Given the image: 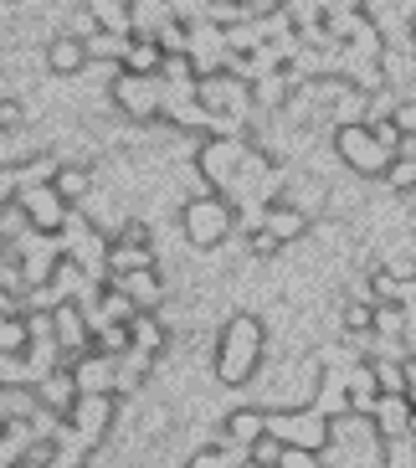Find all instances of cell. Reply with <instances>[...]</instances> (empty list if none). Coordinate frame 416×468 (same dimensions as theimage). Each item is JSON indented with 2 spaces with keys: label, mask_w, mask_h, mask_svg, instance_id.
Instances as JSON below:
<instances>
[{
  "label": "cell",
  "mask_w": 416,
  "mask_h": 468,
  "mask_svg": "<svg viewBox=\"0 0 416 468\" xmlns=\"http://www.w3.org/2000/svg\"><path fill=\"white\" fill-rule=\"evenodd\" d=\"M36 407H42V401H36V386L31 381H5L0 386V417H5V422H31Z\"/></svg>",
  "instance_id": "obj_21"
},
{
  "label": "cell",
  "mask_w": 416,
  "mask_h": 468,
  "mask_svg": "<svg viewBox=\"0 0 416 468\" xmlns=\"http://www.w3.org/2000/svg\"><path fill=\"white\" fill-rule=\"evenodd\" d=\"M370 422H375L380 438H396V432H406V422H411V401L406 397H380L375 412H370Z\"/></svg>",
  "instance_id": "obj_26"
},
{
  "label": "cell",
  "mask_w": 416,
  "mask_h": 468,
  "mask_svg": "<svg viewBox=\"0 0 416 468\" xmlns=\"http://www.w3.org/2000/svg\"><path fill=\"white\" fill-rule=\"evenodd\" d=\"M52 191L68 201V207H83L88 196L98 191V170H93V160H62L57 165V176H52Z\"/></svg>",
  "instance_id": "obj_15"
},
{
  "label": "cell",
  "mask_w": 416,
  "mask_h": 468,
  "mask_svg": "<svg viewBox=\"0 0 416 468\" xmlns=\"http://www.w3.org/2000/svg\"><path fill=\"white\" fill-rule=\"evenodd\" d=\"M26 232H36V227L26 221V211H21V201H5V207H0V248L11 252L16 242L26 237Z\"/></svg>",
  "instance_id": "obj_28"
},
{
  "label": "cell",
  "mask_w": 416,
  "mask_h": 468,
  "mask_svg": "<svg viewBox=\"0 0 416 468\" xmlns=\"http://www.w3.org/2000/svg\"><path fill=\"white\" fill-rule=\"evenodd\" d=\"M329 5H334V0H283V11H288L293 27H314V21H324Z\"/></svg>",
  "instance_id": "obj_34"
},
{
  "label": "cell",
  "mask_w": 416,
  "mask_h": 468,
  "mask_svg": "<svg viewBox=\"0 0 416 468\" xmlns=\"http://www.w3.org/2000/svg\"><path fill=\"white\" fill-rule=\"evenodd\" d=\"M406 37H411V47H416V11H411V21H406Z\"/></svg>",
  "instance_id": "obj_42"
},
{
  "label": "cell",
  "mask_w": 416,
  "mask_h": 468,
  "mask_svg": "<svg viewBox=\"0 0 416 468\" xmlns=\"http://www.w3.org/2000/svg\"><path fill=\"white\" fill-rule=\"evenodd\" d=\"M267 366V324L263 314H252V309H236V314L222 319V330L211 340V376L232 391L252 386L263 376Z\"/></svg>",
  "instance_id": "obj_1"
},
{
  "label": "cell",
  "mask_w": 416,
  "mask_h": 468,
  "mask_svg": "<svg viewBox=\"0 0 416 468\" xmlns=\"http://www.w3.org/2000/svg\"><path fill=\"white\" fill-rule=\"evenodd\" d=\"M0 252H5V248H0Z\"/></svg>",
  "instance_id": "obj_45"
},
{
  "label": "cell",
  "mask_w": 416,
  "mask_h": 468,
  "mask_svg": "<svg viewBox=\"0 0 416 468\" xmlns=\"http://www.w3.org/2000/svg\"><path fill=\"white\" fill-rule=\"evenodd\" d=\"M88 16L98 21V31H119V37H134V16H129V0H83Z\"/></svg>",
  "instance_id": "obj_24"
},
{
  "label": "cell",
  "mask_w": 416,
  "mask_h": 468,
  "mask_svg": "<svg viewBox=\"0 0 416 468\" xmlns=\"http://www.w3.org/2000/svg\"><path fill=\"white\" fill-rule=\"evenodd\" d=\"M129 16H134V37H160L175 21L170 0H129Z\"/></svg>",
  "instance_id": "obj_22"
},
{
  "label": "cell",
  "mask_w": 416,
  "mask_h": 468,
  "mask_svg": "<svg viewBox=\"0 0 416 468\" xmlns=\"http://www.w3.org/2000/svg\"><path fill=\"white\" fill-rule=\"evenodd\" d=\"M170 340H175V330L165 324V314H160V309H154V314H134V319H129V345H134V350H144L150 360L165 356Z\"/></svg>",
  "instance_id": "obj_18"
},
{
  "label": "cell",
  "mask_w": 416,
  "mask_h": 468,
  "mask_svg": "<svg viewBox=\"0 0 416 468\" xmlns=\"http://www.w3.org/2000/svg\"><path fill=\"white\" fill-rule=\"evenodd\" d=\"M139 268H160L154 242H124V237H109V278L139 273Z\"/></svg>",
  "instance_id": "obj_20"
},
{
  "label": "cell",
  "mask_w": 416,
  "mask_h": 468,
  "mask_svg": "<svg viewBox=\"0 0 416 468\" xmlns=\"http://www.w3.org/2000/svg\"><path fill=\"white\" fill-rule=\"evenodd\" d=\"M124 47H129V37H119V31H93V37H88V62L119 68V62H124Z\"/></svg>",
  "instance_id": "obj_27"
},
{
  "label": "cell",
  "mask_w": 416,
  "mask_h": 468,
  "mask_svg": "<svg viewBox=\"0 0 416 468\" xmlns=\"http://www.w3.org/2000/svg\"><path fill=\"white\" fill-rule=\"evenodd\" d=\"M386 186L396 196H416V154H396L386 170Z\"/></svg>",
  "instance_id": "obj_31"
},
{
  "label": "cell",
  "mask_w": 416,
  "mask_h": 468,
  "mask_svg": "<svg viewBox=\"0 0 416 468\" xmlns=\"http://www.w3.org/2000/svg\"><path fill=\"white\" fill-rule=\"evenodd\" d=\"M390 119L401 124L406 139H416V98H396V109H390Z\"/></svg>",
  "instance_id": "obj_38"
},
{
  "label": "cell",
  "mask_w": 416,
  "mask_h": 468,
  "mask_svg": "<svg viewBox=\"0 0 416 468\" xmlns=\"http://www.w3.org/2000/svg\"><path fill=\"white\" fill-rule=\"evenodd\" d=\"M31 330H26V314H0V356H26Z\"/></svg>",
  "instance_id": "obj_29"
},
{
  "label": "cell",
  "mask_w": 416,
  "mask_h": 468,
  "mask_svg": "<svg viewBox=\"0 0 416 468\" xmlns=\"http://www.w3.org/2000/svg\"><path fill=\"white\" fill-rule=\"evenodd\" d=\"M247 154H252V134H206V139H195V180H201V191L226 196L232 180H236V170L247 165Z\"/></svg>",
  "instance_id": "obj_3"
},
{
  "label": "cell",
  "mask_w": 416,
  "mask_h": 468,
  "mask_svg": "<svg viewBox=\"0 0 416 468\" xmlns=\"http://www.w3.org/2000/svg\"><path fill=\"white\" fill-rule=\"evenodd\" d=\"M195 98H201V109L211 119H242V124H257V113H252V88L236 78V72H206L201 83H195Z\"/></svg>",
  "instance_id": "obj_7"
},
{
  "label": "cell",
  "mask_w": 416,
  "mask_h": 468,
  "mask_svg": "<svg viewBox=\"0 0 416 468\" xmlns=\"http://www.w3.org/2000/svg\"><path fill=\"white\" fill-rule=\"evenodd\" d=\"M283 453H288V448H283L277 438H257L247 448V463L252 468H277V463H283Z\"/></svg>",
  "instance_id": "obj_35"
},
{
  "label": "cell",
  "mask_w": 416,
  "mask_h": 468,
  "mask_svg": "<svg viewBox=\"0 0 416 468\" xmlns=\"http://www.w3.org/2000/svg\"><path fill=\"white\" fill-rule=\"evenodd\" d=\"M334 139V154H339V165L349 170V176H360V180H386L390 160L396 154L380 144V139L370 134V124H345V129H329Z\"/></svg>",
  "instance_id": "obj_5"
},
{
  "label": "cell",
  "mask_w": 416,
  "mask_h": 468,
  "mask_svg": "<svg viewBox=\"0 0 416 468\" xmlns=\"http://www.w3.org/2000/svg\"><path fill=\"white\" fill-rule=\"evenodd\" d=\"M0 5H21V0H0Z\"/></svg>",
  "instance_id": "obj_43"
},
{
  "label": "cell",
  "mask_w": 416,
  "mask_h": 468,
  "mask_svg": "<svg viewBox=\"0 0 416 468\" xmlns=\"http://www.w3.org/2000/svg\"><path fill=\"white\" fill-rule=\"evenodd\" d=\"M0 427H5V417H0Z\"/></svg>",
  "instance_id": "obj_44"
},
{
  "label": "cell",
  "mask_w": 416,
  "mask_h": 468,
  "mask_svg": "<svg viewBox=\"0 0 416 468\" xmlns=\"http://www.w3.org/2000/svg\"><path fill=\"white\" fill-rule=\"evenodd\" d=\"M267 438H277L283 448L324 453L329 448V417L314 412V407H273L267 412Z\"/></svg>",
  "instance_id": "obj_6"
},
{
  "label": "cell",
  "mask_w": 416,
  "mask_h": 468,
  "mask_svg": "<svg viewBox=\"0 0 416 468\" xmlns=\"http://www.w3.org/2000/svg\"><path fill=\"white\" fill-rule=\"evenodd\" d=\"M185 57H191L195 78H206V72H226V62H232V52H226V31L211 27V21H195Z\"/></svg>",
  "instance_id": "obj_11"
},
{
  "label": "cell",
  "mask_w": 416,
  "mask_h": 468,
  "mask_svg": "<svg viewBox=\"0 0 416 468\" xmlns=\"http://www.w3.org/2000/svg\"><path fill=\"white\" fill-rule=\"evenodd\" d=\"M0 314H26V309H21V293L5 289V283H0Z\"/></svg>",
  "instance_id": "obj_41"
},
{
  "label": "cell",
  "mask_w": 416,
  "mask_h": 468,
  "mask_svg": "<svg viewBox=\"0 0 416 468\" xmlns=\"http://www.w3.org/2000/svg\"><path fill=\"white\" fill-rule=\"evenodd\" d=\"M109 103L129 124H160V113H165V83H160V72H113Z\"/></svg>",
  "instance_id": "obj_4"
},
{
  "label": "cell",
  "mask_w": 416,
  "mask_h": 468,
  "mask_svg": "<svg viewBox=\"0 0 416 468\" xmlns=\"http://www.w3.org/2000/svg\"><path fill=\"white\" fill-rule=\"evenodd\" d=\"M72 381L83 397H119L113 386H119V356H103V350H83L78 360H68Z\"/></svg>",
  "instance_id": "obj_10"
},
{
  "label": "cell",
  "mask_w": 416,
  "mask_h": 468,
  "mask_svg": "<svg viewBox=\"0 0 416 468\" xmlns=\"http://www.w3.org/2000/svg\"><path fill=\"white\" fill-rule=\"evenodd\" d=\"M222 438L236 442V448H252L257 438H267V407H252V401L232 407V412L222 417Z\"/></svg>",
  "instance_id": "obj_17"
},
{
  "label": "cell",
  "mask_w": 416,
  "mask_h": 468,
  "mask_svg": "<svg viewBox=\"0 0 416 468\" xmlns=\"http://www.w3.org/2000/svg\"><path fill=\"white\" fill-rule=\"evenodd\" d=\"M236 11L252 16V21H267V16L283 11V0H236Z\"/></svg>",
  "instance_id": "obj_39"
},
{
  "label": "cell",
  "mask_w": 416,
  "mask_h": 468,
  "mask_svg": "<svg viewBox=\"0 0 416 468\" xmlns=\"http://www.w3.org/2000/svg\"><path fill=\"white\" fill-rule=\"evenodd\" d=\"M160 62H165V47L154 42V37H129L119 72H160Z\"/></svg>",
  "instance_id": "obj_25"
},
{
  "label": "cell",
  "mask_w": 416,
  "mask_h": 468,
  "mask_svg": "<svg viewBox=\"0 0 416 468\" xmlns=\"http://www.w3.org/2000/svg\"><path fill=\"white\" fill-rule=\"evenodd\" d=\"M181 237L191 252H216V248H232L236 237V211L226 196L216 191H195L181 201Z\"/></svg>",
  "instance_id": "obj_2"
},
{
  "label": "cell",
  "mask_w": 416,
  "mask_h": 468,
  "mask_svg": "<svg viewBox=\"0 0 416 468\" xmlns=\"http://www.w3.org/2000/svg\"><path fill=\"white\" fill-rule=\"evenodd\" d=\"M93 350H103V356H124L129 350V324H93Z\"/></svg>",
  "instance_id": "obj_32"
},
{
  "label": "cell",
  "mask_w": 416,
  "mask_h": 468,
  "mask_svg": "<svg viewBox=\"0 0 416 468\" xmlns=\"http://www.w3.org/2000/svg\"><path fill=\"white\" fill-rule=\"evenodd\" d=\"M31 124L26 98H0V134H21Z\"/></svg>",
  "instance_id": "obj_33"
},
{
  "label": "cell",
  "mask_w": 416,
  "mask_h": 468,
  "mask_svg": "<svg viewBox=\"0 0 416 468\" xmlns=\"http://www.w3.org/2000/svg\"><path fill=\"white\" fill-rule=\"evenodd\" d=\"M370 330L380 335V340H401L406 335V309L401 303H375L370 309Z\"/></svg>",
  "instance_id": "obj_30"
},
{
  "label": "cell",
  "mask_w": 416,
  "mask_h": 468,
  "mask_svg": "<svg viewBox=\"0 0 416 468\" xmlns=\"http://www.w3.org/2000/svg\"><path fill=\"white\" fill-rule=\"evenodd\" d=\"M16 201H21V211H26V221L36 227V232H52V237L62 232V227H68V217H72V207L52 191V180H42V186H21V196H16Z\"/></svg>",
  "instance_id": "obj_9"
},
{
  "label": "cell",
  "mask_w": 416,
  "mask_h": 468,
  "mask_svg": "<svg viewBox=\"0 0 416 468\" xmlns=\"http://www.w3.org/2000/svg\"><path fill=\"white\" fill-rule=\"evenodd\" d=\"M109 283L124 293L129 303H134L139 314H154V309H165V299H170V283H165V273H160V268H139V273L109 278Z\"/></svg>",
  "instance_id": "obj_12"
},
{
  "label": "cell",
  "mask_w": 416,
  "mask_h": 468,
  "mask_svg": "<svg viewBox=\"0 0 416 468\" xmlns=\"http://www.w3.org/2000/svg\"><path fill=\"white\" fill-rule=\"evenodd\" d=\"M31 442H36L31 422H5L0 427V468H21L31 453Z\"/></svg>",
  "instance_id": "obj_23"
},
{
  "label": "cell",
  "mask_w": 416,
  "mask_h": 468,
  "mask_svg": "<svg viewBox=\"0 0 416 468\" xmlns=\"http://www.w3.org/2000/svg\"><path fill=\"white\" fill-rule=\"evenodd\" d=\"M144 401V397H139ZM139 427H144V438H160V432H170V407H160V401H144L139 407Z\"/></svg>",
  "instance_id": "obj_36"
},
{
  "label": "cell",
  "mask_w": 416,
  "mask_h": 468,
  "mask_svg": "<svg viewBox=\"0 0 416 468\" xmlns=\"http://www.w3.org/2000/svg\"><path fill=\"white\" fill-rule=\"evenodd\" d=\"M247 88H252V113H257V119H267V113H283V109H288V98H293L288 68L263 72V78H252Z\"/></svg>",
  "instance_id": "obj_16"
},
{
  "label": "cell",
  "mask_w": 416,
  "mask_h": 468,
  "mask_svg": "<svg viewBox=\"0 0 416 468\" xmlns=\"http://www.w3.org/2000/svg\"><path fill=\"white\" fill-rule=\"evenodd\" d=\"M62 422H68L88 448H103L109 432H113V422H119V397H78Z\"/></svg>",
  "instance_id": "obj_8"
},
{
  "label": "cell",
  "mask_w": 416,
  "mask_h": 468,
  "mask_svg": "<svg viewBox=\"0 0 416 468\" xmlns=\"http://www.w3.org/2000/svg\"><path fill=\"white\" fill-rule=\"evenodd\" d=\"M277 468H324V458H319V453H308V448H288Z\"/></svg>",
  "instance_id": "obj_40"
},
{
  "label": "cell",
  "mask_w": 416,
  "mask_h": 468,
  "mask_svg": "<svg viewBox=\"0 0 416 468\" xmlns=\"http://www.w3.org/2000/svg\"><path fill=\"white\" fill-rule=\"evenodd\" d=\"M42 62H47L52 78L72 83V78H83V72H88V42H83V37H72V31H57L52 42H47Z\"/></svg>",
  "instance_id": "obj_13"
},
{
  "label": "cell",
  "mask_w": 416,
  "mask_h": 468,
  "mask_svg": "<svg viewBox=\"0 0 416 468\" xmlns=\"http://www.w3.org/2000/svg\"><path fill=\"white\" fill-rule=\"evenodd\" d=\"M370 134L375 139H380V144H386V150L390 154H396V150H401V124H396V119H390V113H375V119H370Z\"/></svg>",
  "instance_id": "obj_37"
},
{
  "label": "cell",
  "mask_w": 416,
  "mask_h": 468,
  "mask_svg": "<svg viewBox=\"0 0 416 468\" xmlns=\"http://www.w3.org/2000/svg\"><path fill=\"white\" fill-rule=\"evenodd\" d=\"M308 211L293 207V201H273V207H263V221H257V232H267L277 242V248H293L298 237H308Z\"/></svg>",
  "instance_id": "obj_14"
},
{
  "label": "cell",
  "mask_w": 416,
  "mask_h": 468,
  "mask_svg": "<svg viewBox=\"0 0 416 468\" xmlns=\"http://www.w3.org/2000/svg\"><path fill=\"white\" fill-rule=\"evenodd\" d=\"M31 386H36V401H42L47 412H57V417H68V412H72V401L83 397V391H78V381H72L68 366H57V371L36 376Z\"/></svg>",
  "instance_id": "obj_19"
}]
</instances>
